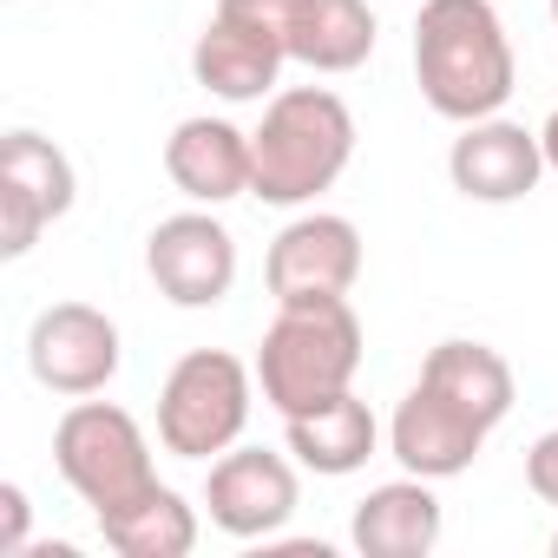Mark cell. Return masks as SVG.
<instances>
[{
    "instance_id": "1",
    "label": "cell",
    "mask_w": 558,
    "mask_h": 558,
    "mask_svg": "<svg viewBox=\"0 0 558 558\" xmlns=\"http://www.w3.org/2000/svg\"><path fill=\"white\" fill-rule=\"evenodd\" d=\"M414 80L421 99L453 125L493 119L512 99L519 60L493 0H427L414 21Z\"/></svg>"
},
{
    "instance_id": "2",
    "label": "cell",
    "mask_w": 558,
    "mask_h": 558,
    "mask_svg": "<svg viewBox=\"0 0 558 558\" xmlns=\"http://www.w3.org/2000/svg\"><path fill=\"white\" fill-rule=\"evenodd\" d=\"M355 158V112L329 86H290L263 106L250 132V197L296 210L316 204Z\"/></svg>"
},
{
    "instance_id": "3",
    "label": "cell",
    "mask_w": 558,
    "mask_h": 558,
    "mask_svg": "<svg viewBox=\"0 0 558 558\" xmlns=\"http://www.w3.org/2000/svg\"><path fill=\"white\" fill-rule=\"evenodd\" d=\"M362 375V316L349 310V296L336 303H290L276 310V323L263 329L256 349V388L276 414H303L323 408L329 395L355 388Z\"/></svg>"
},
{
    "instance_id": "4",
    "label": "cell",
    "mask_w": 558,
    "mask_h": 558,
    "mask_svg": "<svg viewBox=\"0 0 558 558\" xmlns=\"http://www.w3.org/2000/svg\"><path fill=\"white\" fill-rule=\"evenodd\" d=\"M256 408V368L230 349H191L158 388V440L178 460H217L243 440Z\"/></svg>"
},
{
    "instance_id": "5",
    "label": "cell",
    "mask_w": 558,
    "mask_h": 558,
    "mask_svg": "<svg viewBox=\"0 0 558 558\" xmlns=\"http://www.w3.org/2000/svg\"><path fill=\"white\" fill-rule=\"evenodd\" d=\"M53 466L93 506V519L158 486L145 427L125 408H112V401H73L60 414V427H53Z\"/></svg>"
},
{
    "instance_id": "6",
    "label": "cell",
    "mask_w": 558,
    "mask_h": 558,
    "mask_svg": "<svg viewBox=\"0 0 558 558\" xmlns=\"http://www.w3.org/2000/svg\"><path fill=\"white\" fill-rule=\"evenodd\" d=\"M283 60H290V47H283V0H217L210 27L191 47L197 86L230 99V106L276 99Z\"/></svg>"
},
{
    "instance_id": "7",
    "label": "cell",
    "mask_w": 558,
    "mask_h": 558,
    "mask_svg": "<svg viewBox=\"0 0 558 558\" xmlns=\"http://www.w3.org/2000/svg\"><path fill=\"white\" fill-rule=\"evenodd\" d=\"M355 276H362V230L336 210H310V217L283 223L269 256H263V283H269L276 310L336 303V296L355 290Z\"/></svg>"
},
{
    "instance_id": "8",
    "label": "cell",
    "mask_w": 558,
    "mask_h": 558,
    "mask_svg": "<svg viewBox=\"0 0 558 558\" xmlns=\"http://www.w3.org/2000/svg\"><path fill=\"white\" fill-rule=\"evenodd\" d=\"M80 197L73 158L40 138V132H8L0 138V256H27L47 223H60Z\"/></svg>"
},
{
    "instance_id": "9",
    "label": "cell",
    "mask_w": 558,
    "mask_h": 558,
    "mask_svg": "<svg viewBox=\"0 0 558 558\" xmlns=\"http://www.w3.org/2000/svg\"><path fill=\"white\" fill-rule=\"evenodd\" d=\"M119 323L93 303H53L34 316L27 329V368L40 388L66 395V401H86V395H106L112 375H119Z\"/></svg>"
},
{
    "instance_id": "10",
    "label": "cell",
    "mask_w": 558,
    "mask_h": 558,
    "mask_svg": "<svg viewBox=\"0 0 558 558\" xmlns=\"http://www.w3.org/2000/svg\"><path fill=\"white\" fill-rule=\"evenodd\" d=\"M145 269L165 303L178 310H217L236 283V236L210 210H178L145 236Z\"/></svg>"
},
{
    "instance_id": "11",
    "label": "cell",
    "mask_w": 558,
    "mask_h": 558,
    "mask_svg": "<svg viewBox=\"0 0 558 558\" xmlns=\"http://www.w3.org/2000/svg\"><path fill=\"white\" fill-rule=\"evenodd\" d=\"M303 486H296V466L269 447H230L210 460V480H204V506H210V525L230 532V538H269L283 532L290 512H296Z\"/></svg>"
},
{
    "instance_id": "12",
    "label": "cell",
    "mask_w": 558,
    "mask_h": 558,
    "mask_svg": "<svg viewBox=\"0 0 558 558\" xmlns=\"http://www.w3.org/2000/svg\"><path fill=\"white\" fill-rule=\"evenodd\" d=\"M447 178L473 204H519L545 178V145H538V132H525V125L493 112V119L460 125V138L447 151Z\"/></svg>"
},
{
    "instance_id": "13",
    "label": "cell",
    "mask_w": 558,
    "mask_h": 558,
    "mask_svg": "<svg viewBox=\"0 0 558 558\" xmlns=\"http://www.w3.org/2000/svg\"><path fill=\"white\" fill-rule=\"evenodd\" d=\"M486 434H493V427H480V421H473L466 408H453L440 388L414 381V388L401 395L395 421H388V453H395L414 480H453V473H466V466L480 460Z\"/></svg>"
},
{
    "instance_id": "14",
    "label": "cell",
    "mask_w": 558,
    "mask_h": 558,
    "mask_svg": "<svg viewBox=\"0 0 558 558\" xmlns=\"http://www.w3.org/2000/svg\"><path fill=\"white\" fill-rule=\"evenodd\" d=\"M165 171L191 204H230L250 197V132H236L230 119H184L165 138Z\"/></svg>"
},
{
    "instance_id": "15",
    "label": "cell",
    "mask_w": 558,
    "mask_h": 558,
    "mask_svg": "<svg viewBox=\"0 0 558 558\" xmlns=\"http://www.w3.org/2000/svg\"><path fill=\"white\" fill-rule=\"evenodd\" d=\"M440 532H447V512L434 499V480H414V473L375 486L349 525L362 558H427L440 545Z\"/></svg>"
},
{
    "instance_id": "16",
    "label": "cell",
    "mask_w": 558,
    "mask_h": 558,
    "mask_svg": "<svg viewBox=\"0 0 558 558\" xmlns=\"http://www.w3.org/2000/svg\"><path fill=\"white\" fill-rule=\"evenodd\" d=\"M283 47L310 73H355L375 53L368 0H283Z\"/></svg>"
},
{
    "instance_id": "17",
    "label": "cell",
    "mask_w": 558,
    "mask_h": 558,
    "mask_svg": "<svg viewBox=\"0 0 558 558\" xmlns=\"http://www.w3.org/2000/svg\"><path fill=\"white\" fill-rule=\"evenodd\" d=\"M283 427H290V453H296L310 473H329V480H342V473L368 466V460H375V440H381L375 408H368L355 388L329 395L323 408L283 414Z\"/></svg>"
},
{
    "instance_id": "18",
    "label": "cell",
    "mask_w": 558,
    "mask_h": 558,
    "mask_svg": "<svg viewBox=\"0 0 558 558\" xmlns=\"http://www.w3.org/2000/svg\"><path fill=\"white\" fill-rule=\"evenodd\" d=\"M99 538L119 551V558H184L197 545V506L178 493V486H151L112 512H99Z\"/></svg>"
},
{
    "instance_id": "19",
    "label": "cell",
    "mask_w": 558,
    "mask_h": 558,
    "mask_svg": "<svg viewBox=\"0 0 558 558\" xmlns=\"http://www.w3.org/2000/svg\"><path fill=\"white\" fill-rule=\"evenodd\" d=\"M421 381L440 388L453 408H466L480 427H499V421L512 414V395H519L506 355L486 349V342H440V349L421 362Z\"/></svg>"
},
{
    "instance_id": "20",
    "label": "cell",
    "mask_w": 558,
    "mask_h": 558,
    "mask_svg": "<svg viewBox=\"0 0 558 558\" xmlns=\"http://www.w3.org/2000/svg\"><path fill=\"white\" fill-rule=\"evenodd\" d=\"M525 480H532V493H538L545 506H558V427L532 440V453H525Z\"/></svg>"
},
{
    "instance_id": "21",
    "label": "cell",
    "mask_w": 558,
    "mask_h": 558,
    "mask_svg": "<svg viewBox=\"0 0 558 558\" xmlns=\"http://www.w3.org/2000/svg\"><path fill=\"white\" fill-rule=\"evenodd\" d=\"M0 551H27V493L14 480L0 486Z\"/></svg>"
},
{
    "instance_id": "22",
    "label": "cell",
    "mask_w": 558,
    "mask_h": 558,
    "mask_svg": "<svg viewBox=\"0 0 558 558\" xmlns=\"http://www.w3.org/2000/svg\"><path fill=\"white\" fill-rule=\"evenodd\" d=\"M538 145H545V171H558V112L538 125Z\"/></svg>"
},
{
    "instance_id": "23",
    "label": "cell",
    "mask_w": 558,
    "mask_h": 558,
    "mask_svg": "<svg viewBox=\"0 0 558 558\" xmlns=\"http://www.w3.org/2000/svg\"><path fill=\"white\" fill-rule=\"evenodd\" d=\"M551 27H558V0H551Z\"/></svg>"
},
{
    "instance_id": "24",
    "label": "cell",
    "mask_w": 558,
    "mask_h": 558,
    "mask_svg": "<svg viewBox=\"0 0 558 558\" xmlns=\"http://www.w3.org/2000/svg\"><path fill=\"white\" fill-rule=\"evenodd\" d=\"M551 558H558V532H551Z\"/></svg>"
}]
</instances>
